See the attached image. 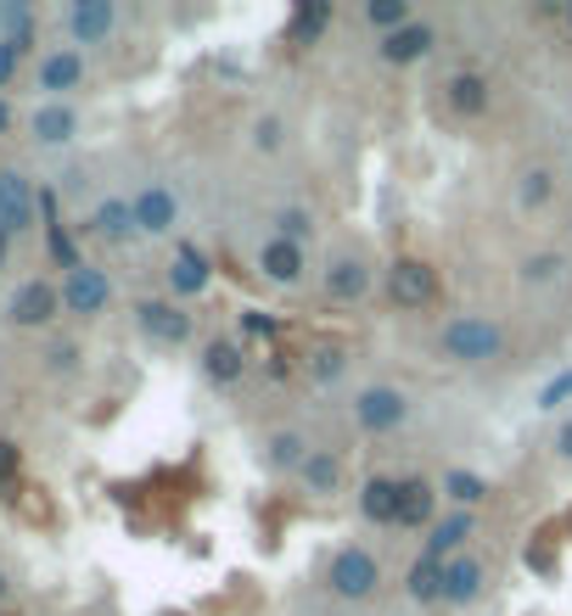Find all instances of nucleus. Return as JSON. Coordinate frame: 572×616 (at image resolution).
<instances>
[{"instance_id":"21","label":"nucleus","mask_w":572,"mask_h":616,"mask_svg":"<svg viewBox=\"0 0 572 616\" xmlns=\"http://www.w3.org/2000/svg\"><path fill=\"white\" fill-rule=\"evenodd\" d=\"M241 370H248V354H241V342H230V336H214V342H202V376H208L214 387H230V382H241Z\"/></svg>"},{"instance_id":"1","label":"nucleus","mask_w":572,"mask_h":616,"mask_svg":"<svg viewBox=\"0 0 572 616\" xmlns=\"http://www.w3.org/2000/svg\"><path fill=\"white\" fill-rule=\"evenodd\" d=\"M438 354L449 365H495L506 354V325L495 314H455L438 331Z\"/></svg>"},{"instance_id":"7","label":"nucleus","mask_w":572,"mask_h":616,"mask_svg":"<svg viewBox=\"0 0 572 616\" xmlns=\"http://www.w3.org/2000/svg\"><path fill=\"white\" fill-rule=\"evenodd\" d=\"M34 213H40V197H34V186H29V174L0 168V230H7V236H23V230L34 225Z\"/></svg>"},{"instance_id":"22","label":"nucleus","mask_w":572,"mask_h":616,"mask_svg":"<svg viewBox=\"0 0 572 616\" xmlns=\"http://www.w3.org/2000/svg\"><path fill=\"white\" fill-rule=\"evenodd\" d=\"M303 370H309L314 387H337V382L349 376V347H343V342H314L309 359H303Z\"/></svg>"},{"instance_id":"40","label":"nucleus","mask_w":572,"mask_h":616,"mask_svg":"<svg viewBox=\"0 0 572 616\" xmlns=\"http://www.w3.org/2000/svg\"><path fill=\"white\" fill-rule=\"evenodd\" d=\"M555 455H561V460L572 466V415H566V420L555 426Z\"/></svg>"},{"instance_id":"13","label":"nucleus","mask_w":572,"mask_h":616,"mask_svg":"<svg viewBox=\"0 0 572 616\" xmlns=\"http://www.w3.org/2000/svg\"><path fill=\"white\" fill-rule=\"evenodd\" d=\"M79 84H85V56H79L73 45H56V51L40 56V91L51 102H62L67 91H79Z\"/></svg>"},{"instance_id":"15","label":"nucleus","mask_w":572,"mask_h":616,"mask_svg":"<svg viewBox=\"0 0 572 616\" xmlns=\"http://www.w3.org/2000/svg\"><path fill=\"white\" fill-rule=\"evenodd\" d=\"M433 45H438V29L433 23H404L398 34H382V62H393V67H410V62H422V56H433Z\"/></svg>"},{"instance_id":"8","label":"nucleus","mask_w":572,"mask_h":616,"mask_svg":"<svg viewBox=\"0 0 572 616\" xmlns=\"http://www.w3.org/2000/svg\"><path fill=\"white\" fill-rule=\"evenodd\" d=\"M7 314H12V325L40 331V325H51V320L62 314V286H51V281H23V286L12 292Z\"/></svg>"},{"instance_id":"44","label":"nucleus","mask_w":572,"mask_h":616,"mask_svg":"<svg viewBox=\"0 0 572 616\" xmlns=\"http://www.w3.org/2000/svg\"><path fill=\"white\" fill-rule=\"evenodd\" d=\"M12 594V583H7V572H0V599H7Z\"/></svg>"},{"instance_id":"12","label":"nucleus","mask_w":572,"mask_h":616,"mask_svg":"<svg viewBox=\"0 0 572 616\" xmlns=\"http://www.w3.org/2000/svg\"><path fill=\"white\" fill-rule=\"evenodd\" d=\"M371 292V263L360 252H337L325 263V297L332 303H360Z\"/></svg>"},{"instance_id":"23","label":"nucleus","mask_w":572,"mask_h":616,"mask_svg":"<svg viewBox=\"0 0 572 616\" xmlns=\"http://www.w3.org/2000/svg\"><path fill=\"white\" fill-rule=\"evenodd\" d=\"M29 129H34V140H40V146H67V140L79 135V113H73L67 102H45V107L34 113V124H29Z\"/></svg>"},{"instance_id":"41","label":"nucleus","mask_w":572,"mask_h":616,"mask_svg":"<svg viewBox=\"0 0 572 616\" xmlns=\"http://www.w3.org/2000/svg\"><path fill=\"white\" fill-rule=\"evenodd\" d=\"M248 331H264V336H270V331H275V320H270V314H248Z\"/></svg>"},{"instance_id":"3","label":"nucleus","mask_w":572,"mask_h":616,"mask_svg":"<svg viewBox=\"0 0 572 616\" xmlns=\"http://www.w3.org/2000/svg\"><path fill=\"white\" fill-rule=\"evenodd\" d=\"M325 583H332L337 599H371L382 588V561L365 550V544H349L332 555V566H325Z\"/></svg>"},{"instance_id":"24","label":"nucleus","mask_w":572,"mask_h":616,"mask_svg":"<svg viewBox=\"0 0 572 616\" xmlns=\"http://www.w3.org/2000/svg\"><path fill=\"white\" fill-rule=\"evenodd\" d=\"M438 510V488L427 477H404V499H398V526H433Z\"/></svg>"},{"instance_id":"4","label":"nucleus","mask_w":572,"mask_h":616,"mask_svg":"<svg viewBox=\"0 0 572 616\" xmlns=\"http://www.w3.org/2000/svg\"><path fill=\"white\" fill-rule=\"evenodd\" d=\"M387 292H393V303L398 309H433L438 303V292H444V281H438V270L427 258H393V270H387Z\"/></svg>"},{"instance_id":"9","label":"nucleus","mask_w":572,"mask_h":616,"mask_svg":"<svg viewBox=\"0 0 572 616\" xmlns=\"http://www.w3.org/2000/svg\"><path fill=\"white\" fill-rule=\"evenodd\" d=\"M129 208H135V230L141 236H169L180 225V197L169 186H141L129 197Z\"/></svg>"},{"instance_id":"38","label":"nucleus","mask_w":572,"mask_h":616,"mask_svg":"<svg viewBox=\"0 0 572 616\" xmlns=\"http://www.w3.org/2000/svg\"><path fill=\"white\" fill-rule=\"evenodd\" d=\"M29 45L34 40H0V84H12V73H18V62H23Z\"/></svg>"},{"instance_id":"31","label":"nucleus","mask_w":572,"mask_h":616,"mask_svg":"<svg viewBox=\"0 0 572 616\" xmlns=\"http://www.w3.org/2000/svg\"><path fill=\"white\" fill-rule=\"evenodd\" d=\"M550 197H555V174H550L544 163H533V168L522 174V186H517V202H522V208H544Z\"/></svg>"},{"instance_id":"39","label":"nucleus","mask_w":572,"mask_h":616,"mask_svg":"<svg viewBox=\"0 0 572 616\" xmlns=\"http://www.w3.org/2000/svg\"><path fill=\"white\" fill-rule=\"evenodd\" d=\"M45 359H51V370H56V376L79 370V342H56V347H51V354H45Z\"/></svg>"},{"instance_id":"33","label":"nucleus","mask_w":572,"mask_h":616,"mask_svg":"<svg viewBox=\"0 0 572 616\" xmlns=\"http://www.w3.org/2000/svg\"><path fill=\"white\" fill-rule=\"evenodd\" d=\"M365 18L382 29V34H398L404 23H416V12H410V0H371L365 7Z\"/></svg>"},{"instance_id":"11","label":"nucleus","mask_w":572,"mask_h":616,"mask_svg":"<svg viewBox=\"0 0 572 616\" xmlns=\"http://www.w3.org/2000/svg\"><path fill=\"white\" fill-rule=\"evenodd\" d=\"M113 29H118V7H113V0H73V7H67L73 45H102Z\"/></svg>"},{"instance_id":"26","label":"nucleus","mask_w":572,"mask_h":616,"mask_svg":"<svg viewBox=\"0 0 572 616\" xmlns=\"http://www.w3.org/2000/svg\"><path fill=\"white\" fill-rule=\"evenodd\" d=\"M325 29H332V0H303V7L292 12V23H287V40L292 45H314Z\"/></svg>"},{"instance_id":"5","label":"nucleus","mask_w":572,"mask_h":616,"mask_svg":"<svg viewBox=\"0 0 572 616\" xmlns=\"http://www.w3.org/2000/svg\"><path fill=\"white\" fill-rule=\"evenodd\" d=\"M135 325H141V336L157 342V347L191 342V314H186L175 297H141V303H135Z\"/></svg>"},{"instance_id":"29","label":"nucleus","mask_w":572,"mask_h":616,"mask_svg":"<svg viewBox=\"0 0 572 616\" xmlns=\"http://www.w3.org/2000/svg\"><path fill=\"white\" fill-rule=\"evenodd\" d=\"M404 594H410V599H422V605L444 599V561H433V555H416V566L404 572Z\"/></svg>"},{"instance_id":"20","label":"nucleus","mask_w":572,"mask_h":616,"mask_svg":"<svg viewBox=\"0 0 572 616\" xmlns=\"http://www.w3.org/2000/svg\"><path fill=\"white\" fill-rule=\"evenodd\" d=\"M208 281H214L208 258H202L191 241H180V247H175V263H169V292H175V297H202Z\"/></svg>"},{"instance_id":"2","label":"nucleus","mask_w":572,"mask_h":616,"mask_svg":"<svg viewBox=\"0 0 572 616\" xmlns=\"http://www.w3.org/2000/svg\"><path fill=\"white\" fill-rule=\"evenodd\" d=\"M404 420H410V393L404 387H387V382H371L354 393V426L371 431V437H393Z\"/></svg>"},{"instance_id":"43","label":"nucleus","mask_w":572,"mask_h":616,"mask_svg":"<svg viewBox=\"0 0 572 616\" xmlns=\"http://www.w3.org/2000/svg\"><path fill=\"white\" fill-rule=\"evenodd\" d=\"M0 129H12V107L7 102H0Z\"/></svg>"},{"instance_id":"25","label":"nucleus","mask_w":572,"mask_h":616,"mask_svg":"<svg viewBox=\"0 0 572 616\" xmlns=\"http://www.w3.org/2000/svg\"><path fill=\"white\" fill-rule=\"evenodd\" d=\"M91 230H96L102 241H129V236H141V230H135V208H129L124 197H107V202H96V213H91Z\"/></svg>"},{"instance_id":"34","label":"nucleus","mask_w":572,"mask_h":616,"mask_svg":"<svg viewBox=\"0 0 572 616\" xmlns=\"http://www.w3.org/2000/svg\"><path fill=\"white\" fill-rule=\"evenodd\" d=\"M281 140H287V124H281L275 113L253 118V146H259V152H281Z\"/></svg>"},{"instance_id":"32","label":"nucleus","mask_w":572,"mask_h":616,"mask_svg":"<svg viewBox=\"0 0 572 616\" xmlns=\"http://www.w3.org/2000/svg\"><path fill=\"white\" fill-rule=\"evenodd\" d=\"M561 270H566L561 252H528L522 258V286H550V281H561Z\"/></svg>"},{"instance_id":"18","label":"nucleus","mask_w":572,"mask_h":616,"mask_svg":"<svg viewBox=\"0 0 572 616\" xmlns=\"http://www.w3.org/2000/svg\"><path fill=\"white\" fill-rule=\"evenodd\" d=\"M259 460H264V471H270V477L303 471V460H309V437H303L298 426H281V431H270V437H264Z\"/></svg>"},{"instance_id":"14","label":"nucleus","mask_w":572,"mask_h":616,"mask_svg":"<svg viewBox=\"0 0 572 616\" xmlns=\"http://www.w3.org/2000/svg\"><path fill=\"white\" fill-rule=\"evenodd\" d=\"M477 533V515L471 510H449V515H438L433 526H427V550L422 555H433V561H455V555H466V539Z\"/></svg>"},{"instance_id":"42","label":"nucleus","mask_w":572,"mask_h":616,"mask_svg":"<svg viewBox=\"0 0 572 616\" xmlns=\"http://www.w3.org/2000/svg\"><path fill=\"white\" fill-rule=\"evenodd\" d=\"M7 247H12V236H7V230H0V270H7Z\"/></svg>"},{"instance_id":"28","label":"nucleus","mask_w":572,"mask_h":616,"mask_svg":"<svg viewBox=\"0 0 572 616\" xmlns=\"http://www.w3.org/2000/svg\"><path fill=\"white\" fill-rule=\"evenodd\" d=\"M488 493V477H477V471H466V466H455V471H444V499L455 504V510H477Z\"/></svg>"},{"instance_id":"30","label":"nucleus","mask_w":572,"mask_h":616,"mask_svg":"<svg viewBox=\"0 0 572 616\" xmlns=\"http://www.w3.org/2000/svg\"><path fill=\"white\" fill-rule=\"evenodd\" d=\"M270 225H275L270 236H281V241H298V247H309V241H314V213H309L303 202L275 208V219H270Z\"/></svg>"},{"instance_id":"36","label":"nucleus","mask_w":572,"mask_h":616,"mask_svg":"<svg viewBox=\"0 0 572 616\" xmlns=\"http://www.w3.org/2000/svg\"><path fill=\"white\" fill-rule=\"evenodd\" d=\"M561 404H572V370L550 376V382H544V393H539V409H561Z\"/></svg>"},{"instance_id":"45","label":"nucleus","mask_w":572,"mask_h":616,"mask_svg":"<svg viewBox=\"0 0 572 616\" xmlns=\"http://www.w3.org/2000/svg\"><path fill=\"white\" fill-rule=\"evenodd\" d=\"M566 29H572V7H566Z\"/></svg>"},{"instance_id":"35","label":"nucleus","mask_w":572,"mask_h":616,"mask_svg":"<svg viewBox=\"0 0 572 616\" xmlns=\"http://www.w3.org/2000/svg\"><path fill=\"white\" fill-rule=\"evenodd\" d=\"M522 566L539 572V577H555V550H550V539H533V544L522 550Z\"/></svg>"},{"instance_id":"6","label":"nucleus","mask_w":572,"mask_h":616,"mask_svg":"<svg viewBox=\"0 0 572 616\" xmlns=\"http://www.w3.org/2000/svg\"><path fill=\"white\" fill-rule=\"evenodd\" d=\"M113 303V281L107 270H96V263H79L73 275H62V314H102Z\"/></svg>"},{"instance_id":"27","label":"nucleus","mask_w":572,"mask_h":616,"mask_svg":"<svg viewBox=\"0 0 572 616\" xmlns=\"http://www.w3.org/2000/svg\"><path fill=\"white\" fill-rule=\"evenodd\" d=\"M303 488L309 493H337L343 488V460L332 455V449H309V460H303Z\"/></svg>"},{"instance_id":"37","label":"nucleus","mask_w":572,"mask_h":616,"mask_svg":"<svg viewBox=\"0 0 572 616\" xmlns=\"http://www.w3.org/2000/svg\"><path fill=\"white\" fill-rule=\"evenodd\" d=\"M18 471H23V455L12 437H0V488H18Z\"/></svg>"},{"instance_id":"17","label":"nucleus","mask_w":572,"mask_h":616,"mask_svg":"<svg viewBox=\"0 0 572 616\" xmlns=\"http://www.w3.org/2000/svg\"><path fill=\"white\" fill-rule=\"evenodd\" d=\"M482 588H488V566L471 550L444 561V605H471V599H482Z\"/></svg>"},{"instance_id":"16","label":"nucleus","mask_w":572,"mask_h":616,"mask_svg":"<svg viewBox=\"0 0 572 616\" xmlns=\"http://www.w3.org/2000/svg\"><path fill=\"white\" fill-rule=\"evenodd\" d=\"M488 102H495V91H488L482 73L466 67V73H449V79H444V107H449L455 118H482Z\"/></svg>"},{"instance_id":"19","label":"nucleus","mask_w":572,"mask_h":616,"mask_svg":"<svg viewBox=\"0 0 572 616\" xmlns=\"http://www.w3.org/2000/svg\"><path fill=\"white\" fill-rule=\"evenodd\" d=\"M398 499H404V482H393V477H365L360 482V515L371 526H398Z\"/></svg>"},{"instance_id":"10","label":"nucleus","mask_w":572,"mask_h":616,"mask_svg":"<svg viewBox=\"0 0 572 616\" xmlns=\"http://www.w3.org/2000/svg\"><path fill=\"white\" fill-rule=\"evenodd\" d=\"M259 270H264V281H275V286H298L303 270H309V247L281 241V236H264V241H259Z\"/></svg>"}]
</instances>
